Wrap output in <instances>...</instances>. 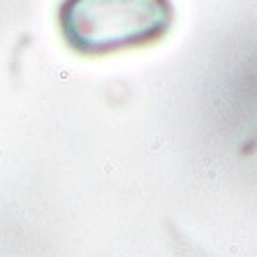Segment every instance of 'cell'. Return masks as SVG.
Wrapping results in <instances>:
<instances>
[{
	"mask_svg": "<svg viewBox=\"0 0 257 257\" xmlns=\"http://www.w3.org/2000/svg\"><path fill=\"white\" fill-rule=\"evenodd\" d=\"M172 26V0H63L58 7L60 35L81 56L151 47Z\"/></svg>",
	"mask_w": 257,
	"mask_h": 257,
	"instance_id": "6da1fadb",
	"label": "cell"
}]
</instances>
